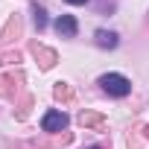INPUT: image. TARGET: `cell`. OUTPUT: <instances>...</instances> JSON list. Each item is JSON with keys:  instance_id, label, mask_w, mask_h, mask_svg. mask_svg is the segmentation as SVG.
Here are the masks:
<instances>
[{"instance_id": "8992f818", "label": "cell", "mask_w": 149, "mask_h": 149, "mask_svg": "<svg viewBox=\"0 0 149 149\" xmlns=\"http://www.w3.org/2000/svg\"><path fill=\"white\" fill-rule=\"evenodd\" d=\"M64 3H73V6H82V3H88V0H64Z\"/></svg>"}, {"instance_id": "7a4b0ae2", "label": "cell", "mask_w": 149, "mask_h": 149, "mask_svg": "<svg viewBox=\"0 0 149 149\" xmlns=\"http://www.w3.org/2000/svg\"><path fill=\"white\" fill-rule=\"evenodd\" d=\"M64 126H67V114L64 111H47L41 117V129L44 132H61Z\"/></svg>"}, {"instance_id": "277c9868", "label": "cell", "mask_w": 149, "mask_h": 149, "mask_svg": "<svg viewBox=\"0 0 149 149\" xmlns=\"http://www.w3.org/2000/svg\"><path fill=\"white\" fill-rule=\"evenodd\" d=\"M97 44L102 50H114L117 47V32H108V29H97Z\"/></svg>"}, {"instance_id": "52a82bcc", "label": "cell", "mask_w": 149, "mask_h": 149, "mask_svg": "<svg viewBox=\"0 0 149 149\" xmlns=\"http://www.w3.org/2000/svg\"><path fill=\"white\" fill-rule=\"evenodd\" d=\"M88 149H97V146H88Z\"/></svg>"}, {"instance_id": "3957f363", "label": "cell", "mask_w": 149, "mask_h": 149, "mask_svg": "<svg viewBox=\"0 0 149 149\" xmlns=\"http://www.w3.org/2000/svg\"><path fill=\"white\" fill-rule=\"evenodd\" d=\"M56 29H58V35L73 38L79 26H76V18H73V15H61V18H56Z\"/></svg>"}, {"instance_id": "6da1fadb", "label": "cell", "mask_w": 149, "mask_h": 149, "mask_svg": "<svg viewBox=\"0 0 149 149\" xmlns=\"http://www.w3.org/2000/svg\"><path fill=\"white\" fill-rule=\"evenodd\" d=\"M100 88H102L108 97H129L132 82L123 76V73H105V76H100Z\"/></svg>"}, {"instance_id": "5b68a950", "label": "cell", "mask_w": 149, "mask_h": 149, "mask_svg": "<svg viewBox=\"0 0 149 149\" xmlns=\"http://www.w3.org/2000/svg\"><path fill=\"white\" fill-rule=\"evenodd\" d=\"M32 12H35V26H38V29H44V26H47V12H44V6L32 3Z\"/></svg>"}]
</instances>
